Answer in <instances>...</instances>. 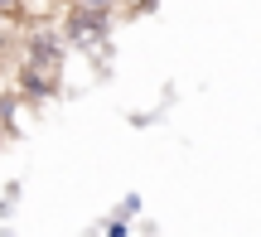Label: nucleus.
Wrapping results in <instances>:
<instances>
[{"mask_svg": "<svg viewBox=\"0 0 261 237\" xmlns=\"http://www.w3.org/2000/svg\"><path fill=\"white\" fill-rule=\"evenodd\" d=\"M15 5H19V0H0V10H15Z\"/></svg>", "mask_w": 261, "mask_h": 237, "instance_id": "nucleus-4", "label": "nucleus"}, {"mask_svg": "<svg viewBox=\"0 0 261 237\" xmlns=\"http://www.w3.org/2000/svg\"><path fill=\"white\" fill-rule=\"evenodd\" d=\"M5 48H10V24H5V10H0V58H5Z\"/></svg>", "mask_w": 261, "mask_h": 237, "instance_id": "nucleus-2", "label": "nucleus"}, {"mask_svg": "<svg viewBox=\"0 0 261 237\" xmlns=\"http://www.w3.org/2000/svg\"><path fill=\"white\" fill-rule=\"evenodd\" d=\"M58 54H63L58 39H48V34H34V39H29V68H54Z\"/></svg>", "mask_w": 261, "mask_h": 237, "instance_id": "nucleus-1", "label": "nucleus"}, {"mask_svg": "<svg viewBox=\"0 0 261 237\" xmlns=\"http://www.w3.org/2000/svg\"><path fill=\"white\" fill-rule=\"evenodd\" d=\"M87 10H112V5H121V0H83Z\"/></svg>", "mask_w": 261, "mask_h": 237, "instance_id": "nucleus-3", "label": "nucleus"}]
</instances>
